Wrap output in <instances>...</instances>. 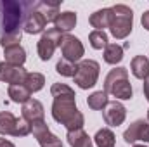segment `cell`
Returning <instances> with one entry per match:
<instances>
[{"label":"cell","instance_id":"1","mask_svg":"<svg viewBox=\"0 0 149 147\" xmlns=\"http://www.w3.org/2000/svg\"><path fill=\"white\" fill-rule=\"evenodd\" d=\"M24 23V5L16 0H0V37L19 33Z\"/></svg>","mask_w":149,"mask_h":147},{"label":"cell","instance_id":"2","mask_svg":"<svg viewBox=\"0 0 149 147\" xmlns=\"http://www.w3.org/2000/svg\"><path fill=\"white\" fill-rule=\"evenodd\" d=\"M52 118L64 125L68 132L80 130L85 125V118L81 114V111L76 107L74 101H61V99H54L52 102Z\"/></svg>","mask_w":149,"mask_h":147},{"label":"cell","instance_id":"3","mask_svg":"<svg viewBox=\"0 0 149 147\" xmlns=\"http://www.w3.org/2000/svg\"><path fill=\"white\" fill-rule=\"evenodd\" d=\"M111 9V19H109V31L116 40H123L130 35L132 26H134V12L128 5L118 3L113 5Z\"/></svg>","mask_w":149,"mask_h":147},{"label":"cell","instance_id":"4","mask_svg":"<svg viewBox=\"0 0 149 147\" xmlns=\"http://www.w3.org/2000/svg\"><path fill=\"white\" fill-rule=\"evenodd\" d=\"M99 62L92 61V59H83L76 64V73H74V83L81 88V90H88L92 88L97 80H99Z\"/></svg>","mask_w":149,"mask_h":147},{"label":"cell","instance_id":"5","mask_svg":"<svg viewBox=\"0 0 149 147\" xmlns=\"http://www.w3.org/2000/svg\"><path fill=\"white\" fill-rule=\"evenodd\" d=\"M24 5V23H23V30L28 35H38L45 31L47 21L42 16V12L37 10V2H23Z\"/></svg>","mask_w":149,"mask_h":147},{"label":"cell","instance_id":"6","mask_svg":"<svg viewBox=\"0 0 149 147\" xmlns=\"http://www.w3.org/2000/svg\"><path fill=\"white\" fill-rule=\"evenodd\" d=\"M61 33L56 30V28H49L47 31H43V35L40 37L38 40V45H37V52H38V57L42 61H49L56 49L59 47V42H61Z\"/></svg>","mask_w":149,"mask_h":147},{"label":"cell","instance_id":"7","mask_svg":"<svg viewBox=\"0 0 149 147\" xmlns=\"http://www.w3.org/2000/svg\"><path fill=\"white\" fill-rule=\"evenodd\" d=\"M59 47H61V52H63V59L66 61H71V62H78L83 54H85V49H83V43L80 42V38L73 37L70 33L63 35L61 42H59Z\"/></svg>","mask_w":149,"mask_h":147},{"label":"cell","instance_id":"8","mask_svg":"<svg viewBox=\"0 0 149 147\" xmlns=\"http://www.w3.org/2000/svg\"><path fill=\"white\" fill-rule=\"evenodd\" d=\"M28 71L23 66H12L9 62H0V81L9 83V85H19L24 83Z\"/></svg>","mask_w":149,"mask_h":147},{"label":"cell","instance_id":"9","mask_svg":"<svg viewBox=\"0 0 149 147\" xmlns=\"http://www.w3.org/2000/svg\"><path fill=\"white\" fill-rule=\"evenodd\" d=\"M123 139L127 144H135L137 140L149 142V123L144 119H137L134 121L123 133Z\"/></svg>","mask_w":149,"mask_h":147},{"label":"cell","instance_id":"10","mask_svg":"<svg viewBox=\"0 0 149 147\" xmlns=\"http://www.w3.org/2000/svg\"><path fill=\"white\" fill-rule=\"evenodd\" d=\"M102 118L106 121V125L109 126H120L125 118H127V109L121 102L118 101H113V102H108L106 107L102 109Z\"/></svg>","mask_w":149,"mask_h":147},{"label":"cell","instance_id":"11","mask_svg":"<svg viewBox=\"0 0 149 147\" xmlns=\"http://www.w3.org/2000/svg\"><path fill=\"white\" fill-rule=\"evenodd\" d=\"M21 111H23V118H24L28 123L42 121V119H43V114H45L42 102L37 101V99H33V97L23 104V109H21Z\"/></svg>","mask_w":149,"mask_h":147},{"label":"cell","instance_id":"12","mask_svg":"<svg viewBox=\"0 0 149 147\" xmlns=\"http://www.w3.org/2000/svg\"><path fill=\"white\" fill-rule=\"evenodd\" d=\"M106 94H111L113 97H116L120 101H128V99L134 97V90H132V85H130L128 78H121V80L114 81L106 90Z\"/></svg>","mask_w":149,"mask_h":147},{"label":"cell","instance_id":"13","mask_svg":"<svg viewBox=\"0 0 149 147\" xmlns=\"http://www.w3.org/2000/svg\"><path fill=\"white\" fill-rule=\"evenodd\" d=\"M74 26H76V14H74L73 10L59 12V16H57L56 21H54V28H56L61 35L70 33Z\"/></svg>","mask_w":149,"mask_h":147},{"label":"cell","instance_id":"14","mask_svg":"<svg viewBox=\"0 0 149 147\" xmlns=\"http://www.w3.org/2000/svg\"><path fill=\"white\" fill-rule=\"evenodd\" d=\"M3 55H5V62L12 66H23L26 61V50L21 47V43L3 49Z\"/></svg>","mask_w":149,"mask_h":147},{"label":"cell","instance_id":"15","mask_svg":"<svg viewBox=\"0 0 149 147\" xmlns=\"http://www.w3.org/2000/svg\"><path fill=\"white\" fill-rule=\"evenodd\" d=\"M37 10L42 12L47 23H54L56 17L59 16V2H50V0H37Z\"/></svg>","mask_w":149,"mask_h":147},{"label":"cell","instance_id":"16","mask_svg":"<svg viewBox=\"0 0 149 147\" xmlns=\"http://www.w3.org/2000/svg\"><path fill=\"white\" fill-rule=\"evenodd\" d=\"M109 19H111V9H101L90 14L88 23L97 31H104V28H109Z\"/></svg>","mask_w":149,"mask_h":147},{"label":"cell","instance_id":"17","mask_svg":"<svg viewBox=\"0 0 149 147\" xmlns=\"http://www.w3.org/2000/svg\"><path fill=\"white\" fill-rule=\"evenodd\" d=\"M130 69H132V74L139 80L149 78V59L146 55H135L130 62Z\"/></svg>","mask_w":149,"mask_h":147},{"label":"cell","instance_id":"18","mask_svg":"<svg viewBox=\"0 0 149 147\" xmlns=\"http://www.w3.org/2000/svg\"><path fill=\"white\" fill-rule=\"evenodd\" d=\"M7 94H9L10 101L16 102V104H24L26 101L31 99V92L24 87V83H19V85H9Z\"/></svg>","mask_w":149,"mask_h":147},{"label":"cell","instance_id":"19","mask_svg":"<svg viewBox=\"0 0 149 147\" xmlns=\"http://www.w3.org/2000/svg\"><path fill=\"white\" fill-rule=\"evenodd\" d=\"M66 139H68V144H70L71 147H94L92 140H90V137L85 133L83 128H80V130H73V132H68Z\"/></svg>","mask_w":149,"mask_h":147},{"label":"cell","instance_id":"20","mask_svg":"<svg viewBox=\"0 0 149 147\" xmlns=\"http://www.w3.org/2000/svg\"><path fill=\"white\" fill-rule=\"evenodd\" d=\"M16 123H17V118L12 112L2 111L0 112V135H12L14 137Z\"/></svg>","mask_w":149,"mask_h":147},{"label":"cell","instance_id":"21","mask_svg":"<svg viewBox=\"0 0 149 147\" xmlns=\"http://www.w3.org/2000/svg\"><path fill=\"white\" fill-rule=\"evenodd\" d=\"M50 94L54 99H61V101H74L76 99L74 90L66 83H54L50 87Z\"/></svg>","mask_w":149,"mask_h":147},{"label":"cell","instance_id":"22","mask_svg":"<svg viewBox=\"0 0 149 147\" xmlns=\"http://www.w3.org/2000/svg\"><path fill=\"white\" fill-rule=\"evenodd\" d=\"M121 59H123V47L118 43H108V47L104 49V61L108 64L116 66Z\"/></svg>","mask_w":149,"mask_h":147},{"label":"cell","instance_id":"23","mask_svg":"<svg viewBox=\"0 0 149 147\" xmlns=\"http://www.w3.org/2000/svg\"><path fill=\"white\" fill-rule=\"evenodd\" d=\"M43 85H45V76L42 73H28L26 74V80H24V87L31 92V94H35V92H40L42 88H43Z\"/></svg>","mask_w":149,"mask_h":147},{"label":"cell","instance_id":"24","mask_svg":"<svg viewBox=\"0 0 149 147\" xmlns=\"http://www.w3.org/2000/svg\"><path fill=\"white\" fill-rule=\"evenodd\" d=\"M108 102H109V101H108V94H106L104 90H97V92H94L92 95H88V99H87L88 107L94 109V111L104 109Z\"/></svg>","mask_w":149,"mask_h":147},{"label":"cell","instance_id":"25","mask_svg":"<svg viewBox=\"0 0 149 147\" xmlns=\"http://www.w3.org/2000/svg\"><path fill=\"white\" fill-rule=\"evenodd\" d=\"M114 140H116V137L109 128L99 130L94 137V142H95L97 147H114Z\"/></svg>","mask_w":149,"mask_h":147},{"label":"cell","instance_id":"26","mask_svg":"<svg viewBox=\"0 0 149 147\" xmlns=\"http://www.w3.org/2000/svg\"><path fill=\"white\" fill-rule=\"evenodd\" d=\"M121 78H128V69H127V68L120 66V68L111 69V71L108 73V76H106V80H104V92L111 87L114 81H118V80H121Z\"/></svg>","mask_w":149,"mask_h":147},{"label":"cell","instance_id":"27","mask_svg":"<svg viewBox=\"0 0 149 147\" xmlns=\"http://www.w3.org/2000/svg\"><path fill=\"white\" fill-rule=\"evenodd\" d=\"M88 42H90L92 49H95V50H102V49L108 47V35H106L104 31H97V30H94V31L88 35Z\"/></svg>","mask_w":149,"mask_h":147},{"label":"cell","instance_id":"28","mask_svg":"<svg viewBox=\"0 0 149 147\" xmlns=\"http://www.w3.org/2000/svg\"><path fill=\"white\" fill-rule=\"evenodd\" d=\"M56 71L61 74V76H68V78H73L76 73V64L71 61H66V59H61L57 64H56Z\"/></svg>","mask_w":149,"mask_h":147},{"label":"cell","instance_id":"29","mask_svg":"<svg viewBox=\"0 0 149 147\" xmlns=\"http://www.w3.org/2000/svg\"><path fill=\"white\" fill-rule=\"evenodd\" d=\"M37 140H38V144H40V147H63V142L54 133H50V130L45 132V133H42L40 137H37Z\"/></svg>","mask_w":149,"mask_h":147},{"label":"cell","instance_id":"30","mask_svg":"<svg viewBox=\"0 0 149 147\" xmlns=\"http://www.w3.org/2000/svg\"><path fill=\"white\" fill-rule=\"evenodd\" d=\"M31 133V123H28L24 118H19L17 123H16V132H14V137H26Z\"/></svg>","mask_w":149,"mask_h":147},{"label":"cell","instance_id":"31","mask_svg":"<svg viewBox=\"0 0 149 147\" xmlns=\"http://www.w3.org/2000/svg\"><path fill=\"white\" fill-rule=\"evenodd\" d=\"M45 132H49V125L45 123V119L31 123V133H33V137H35V139H37V137H40L42 133H45Z\"/></svg>","mask_w":149,"mask_h":147},{"label":"cell","instance_id":"32","mask_svg":"<svg viewBox=\"0 0 149 147\" xmlns=\"http://www.w3.org/2000/svg\"><path fill=\"white\" fill-rule=\"evenodd\" d=\"M141 23H142V26H144V28L149 31V10H146V12L142 14V19H141Z\"/></svg>","mask_w":149,"mask_h":147},{"label":"cell","instance_id":"33","mask_svg":"<svg viewBox=\"0 0 149 147\" xmlns=\"http://www.w3.org/2000/svg\"><path fill=\"white\" fill-rule=\"evenodd\" d=\"M144 97L149 101V78L144 80Z\"/></svg>","mask_w":149,"mask_h":147},{"label":"cell","instance_id":"34","mask_svg":"<svg viewBox=\"0 0 149 147\" xmlns=\"http://www.w3.org/2000/svg\"><path fill=\"white\" fill-rule=\"evenodd\" d=\"M0 147H16V146L7 139H0Z\"/></svg>","mask_w":149,"mask_h":147},{"label":"cell","instance_id":"35","mask_svg":"<svg viewBox=\"0 0 149 147\" xmlns=\"http://www.w3.org/2000/svg\"><path fill=\"white\" fill-rule=\"evenodd\" d=\"M132 147H146V146H139V144H134Z\"/></svg>","mask_w":149,"mask_h":147},{"label":"cell","instance_id":"36","mask_svg":"<svg viewBox=\"0 0 149 147\" xmlns=\"http://www.w3.org/2000/svg\"><path fill=\"white\" fill-rule=\"evenodd\" d=\"M148 121H149V109H148Z\"/></svg>","mask_w":149,"mask_h":147}]
</instances>
